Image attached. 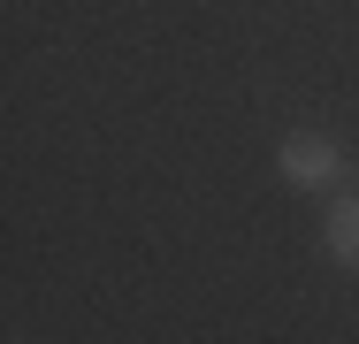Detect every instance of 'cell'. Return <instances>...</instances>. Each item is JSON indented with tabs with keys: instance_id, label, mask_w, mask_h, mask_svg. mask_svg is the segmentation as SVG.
Returning <instances> with one entry per match:
<instances>
[{
	"instance_id": "obj_1",
	"label": "cell",
	"mask_w": 359,
	"mask_h": 344,
	"mask_svg": "<svg viewBox=\"0 0 359 344\" xmlns=\"http://www.w3.org/2000/svg\"><path fill=\"white\" fill-rule=\"evenodd\" d=\"M276 168H283L290 192H329L337 176H344V145L321 131H290L283 145H276Z\"/></svg>"
},
{
	"instance_id": "obj_2",
	"label": "cell",
	"mask_w": 359,
	"mask_h": 344,
	"mask_svg": "<svg viewBox=\"0 0 359 344\" xmlns=\"http://www.w3.org/2000/svg\"><path fill=\"white\" fill-rule=\"evenodd\" d=\"M321 237H329V260H337V268H359V192H352V199H337V206H329Z\"/></svg>"
}]
</instances>
